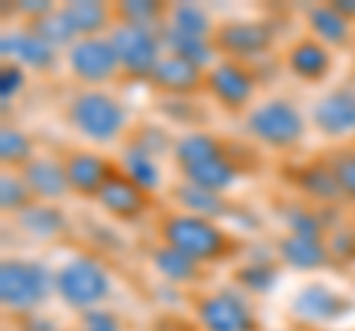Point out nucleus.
<instances>
[{
    "instance_id": "nucleus-1",
    "label": "nucleus",
    "mask_w": 355,
    "mask_h": 331,
    "mask_svg": "<svg viewBox=\"0 0 355 331\" xmlns=\"http://www.w3.org/2000/svg\"><path fill=\"white\" fill-rule=\"evenodd\" d=\"M160 240L166 246L178 249L181 255L193 258L196 263H214L237 251V240L228 234L225 228H219L214 219L190 216V213H166L160 219Z\"/></svg>"
},
{
    "instance_id": "nucleus-2",
    "label": "nucleus",
    "mask_w": 355,
    "mask_h": 331,
    "mask_svg": "<svg viewBox=\"0 0 355 331\" xmlns=\"http://www.w3.org/2000/svg\"><path fill=\"white\" fill-rule=\"evenodd\" d=\"M69 125L89 142L107 145V142H119L130 127L128 107L119 101L116 95L104 89H83L69 101Z\"/></svg>"
},
{
    "instance_id": "nucleus-3",
    "label": "nucleus",
    "mask_w": 355,
    "mask_h": 331,
    "mask_svg": "<svg viewBox=\"0 0 355 331\" xmlns=\"http://www.w3.org/2000/svg\"><path fill=\"white\" fill-rule=\"evenodd\" d=\"M243 130L261 142L263 148H272V151H291L296 148L299 142L305 139V130H308V121L302 116L291 98H266V101L254 104L246 118H243Z\"/></svg>"
},
{
    "instance_id": "nucleus-4",
    "label": "nucleus",
    "mask_w": 355,
    "mask_h": 331,
    "mask_svg": "<svg viewBox=\"0 0 355 331\" xmlns=\"http://www.w3.org/2000/svg\"><path fill=\"white\" fill-rule=\"evenodd\" d=\"M57 293V272H51L42 260L6 258L0 263V302L12 314H36Z\"/></svg>"
},
{
    "instance_id": "nucleus-5",
    "label": "nucleus",
    "mask_w": 355,
    "mask_h": 331,
    "mask_svg": "<svg viewBox=\"0 0 355 331\" xmlns=\"http://www.w3.org/2000/svg\"><path fill=\"white\" fill-rule=\"evenodd\" d=\"M110 293H113V278L101 260L80 255L57 269V296L74 311L83 314L101 307V302L110 299Z\"/></svg>"
},
{
    "instance_id": "nucleus-6",
    "label": "nucleus",
    "mask_w": 355,
    "mask_h": 331,
    "mask_svg": "<svg viewBox=\"0 0 355 331\" xmlns=\"http://www.w3.org/2000/svg\"><path fill=\"white\" fill-rule=\"evenodd\" d=\"M110 42L116 48L121 71L133 80H151L160 60L166 57L160 27H137V24H116L110 30Z\"/></svg>"
},
{
    "instance_id": "nucleus-7",
    "label": "nucleus",
    "mask_w": 355,
    "mask_h": 331,
    "mask_svg": "<svg viewBox=\"0 0 355 331\" xmlns=\"http://www.w3.org/2000/svg\"><path fill=\"white\" fill-rule=\"evenodd\" d=\"M275 45V30L270 21H258V18H234L219 24L214 33V48L222 53L225 60H234L249 65L254 60L266 57Z\"/></svg>"
},
{
    "instance_id": "nucleus-8",
    "label": "nucleus",
    "mask_w": 355,
    "mask_h": 331,
    "mask_svg": "<svg viewBox=\"0 0 355 331\" xmlns=\"http://www.w3.org/2000/svg\"><path fill=\"white\" fill-rule=\"evenodd\" d=\"M65 60H69V71H71L74 80L83 83V86H92V89L116 80L119 71H121L110 36L77 39L74 45L65 51Z\"/></svg>"
},
{
    "instance_id": "nucleus-9",
    "label": "nucleus",
    "mask_w": 355,
    "mask_h": 331,
    "mask_svg": "<svg viewBox=\"0 0 355 331\" xmlns=\"http://www.w3.org/2000/svg\"><path fill=\"white\" fill-rule=\"evenodd\" d=\"M205 89L222 109L243 113V109H249L254 92H258V77H254L252 65L222 60L210 71H205Z\"/></svg>"
},
{
    "instance_id": "nucleus-10",
    "label": "nucleus",
    "mask_w": 355,
    "mask_h": 331,
    "mask_svg": "<svg viewBox=\"0 0 355 331\" xmlns=\"http://www.w3.org/2000/svg\"><path fill=\"white\" fill-rule=\"evenodd\" d=\"M202 331H258V316L237 290H214L196 302Z\"/></svg>"
},
{
    "instance_id": "nucleus-11",
    "label": "nucleus",
    "mask_w": 355,
    "mask_h": 331,
    "mask_svg": "<svg viewBox=\"0 0 355 331\" xmlns=\"http://www.w3.org/2000/svg\"><path fill=\"white\" fill-rule=\"evenodd\" d=\"M311 125L326 139L355 136V86H338L311 107Z\"/></svg>"
},
{
    "instance_id": "nucleus-12",
    "label": "nucleus",
    "mask_w": 355,
    "mask_h": 331,
    "mask_svg": "<svg viewBox=\"0 0 355 331\" xmlns=\"http://www.w3.org/2000/svg\"><path fill=\"white\" fill-rule=\"evenodd\" d=\"M349 311H352L349 296L338 293L335 287H329V284H305L302 290L293 296V314H296V319L311 323V325L338 323V319L349 316Z\"/></svg>"
},
{
    "instance_id": "nucleus-13",
    "label": "nucleus",
    "mask_w": 355,
    "mask_h": 331,
    "mask_svg": "<svg viewBox=\"0 0 355 331\" xmlns=\"http://www.w3.org/2000/svg\"><path fill=\"white\" fill-rule=\"evenodd\" d=\"M101 204V211L110 213L113 219H121V222H137L148 213L151 207V193H146L142 186L133 184L128 175H121L119 169L113 172V178L104 184V190L95 198Z\"/></svg>"
},
{
    "instance_id": "nucleus-14",
    "label": "nucleus",
    "mask_w": 355,
    "mask_h": 331,
    "mask_svg": "<svg viewBox=\"0 0 355 331\" xmlns=\"http://www.w3.org/2000/svg\"><path fill=\"white\" fill-rule=\"evenodd\" d=\"M0 57H3V62H15L21 69H33V71H51L57 65V51L44 39H39L30 27L3 33L0 36Z\"/></svg>"
},
{
    "instance_id": "nucleus-15",
    "label": "nucleus",
    "mask_w": 355,
    "mask_h": 331,
    "mask_svg": "<svg viewBox=\"0 0 355 331\" xmlns=\"http://www.w3.org/2000/svg\"><path fill=\"white\" fill-rule=\"evenodd\" d=\"M62 166H65V178H69L71 193L83 198H98V193L104 190V184L116 172V166L95 151H69L62 157Z\"/></svg>"
},
{
    "instance_id": "nucleus-16",
    "label": "nucleus",
    "mask_w": 355,
    "mask_h": 331,
    "mask_svg": "<svg viewBox=\"0 0 355 331\" xmlns=\"http://www.w3.org/2000/svg\"><path fill=\"white\" fill-rule=\"evenodd\" d=\"M18 175L24 178V184H27V190L33 193V198L42 202V204H57V202H62V198L71 193L69 178H65L62 160L36 157L33 163H27Z\"/></svg>"
},
{
    "instance_id": "nucleus-17",
    "label": "nucleus",
    "mask_w": 355,
    "mask_h": 331,
    "mask_svg": "<svg viewBox=\"0 0 355 331\" xmlns=\"http://www.w3.org/2000/svg\"><path fill=\"white\" fill-rule=\"evenodd\" d=\"M284 69L302 83H320L331 71V51L314 36L296 39L284 53Z\"/></svg>"
},
{
    "instance_id": "nucleus-18",
    "label": "nucleus",
    "mask_w": 355,
    "mask_h": 331,
    "mask_svg": "<svg viewBox=\"0 0 355 331\" xmlns=\"http://www.w3.org/2000/svg\"><path fill=\"white\" fill-rule=\"evenodd\" d=\"M148 83L157 92L169 95V98H190L198 89H205V71L198 69V65L181 60V57L166 53V57L160 60V65H157V71L151 74Z\"/></svg>"
},
{
    "instance_id": "nucleus-19",
    "label": "nucleus",
    "mask_w": 355,
    "mask_h": 331,
    "mask_svg": "<svg viewBox=\"0 0 355 331\" xmlns=\"http://www.w3.org/2000/svg\"><path fill=\"white\" fill-rule=\"evenodd\" d=\"M275 255L284 267L296 272H314L331 263L326 237H308V234H284L275 242Z\"/></svg>"
},
{
    "instance_id": "nucleus-20",
    "label": "nucleus",
    "mask_w": 355,
    "mask_h": 331,
    "mask_svg": "<svg viewBox=\"0 0 355 331\" xmlns=\"http://www.w3.org/2000/svg\"><path fill=\"white\" fill-rule=\"evenodd\" d=\"M293 184L308 202H317L323 207L343 202V190H340L338 175H335V169H331L329 160H314V163L299 166L296 175H293Z\"/></svg>"
},
{
    "instance_id": "nucleus-21",
    "label": "nucleus",
    "mask_w": 355,
    "mask_h": 331,
    "mask_svg": "<svg viewBox=\"0 0 355 331\" xmlns=\"http://www.w3.org/2000/svg\"><path fill=\"white\" fill-rule=\"evenodd\" d=\"M60 9H62V15L69 18L77 39L104 36L107 27L110 30L116 27V9L101 3V0H71V3H65Z\"/></svg>"
},
{
    "instance_id": "nucleus-22",
    "label": "nucleus",
    "mask_w": 355,
    "mask_h": 331,
    "mask_svg": "<svg viewBox=\"0 0 355 331\" xmlns=\"http://www.w3.org/2000/svg\"><path fill=\"white\" fill-rule=\"evenodd\" d=\"M240 175H243V166L237 160H231L228 154H222V157L193 166V169H181V181H190L196 186H202V190L225 195L240 181Z\"/></svg>"
},
{
    "instance_id": "nucleus-23",
    "label": "nucleus",
    "mask_w": 355,
    "mask_h": 331,
    "mask_svg": "<svg viewBox=\"0 0 355 331\" xmlns=\"http://www.w3.org/2000/svg\"><path fill=\"white\" fill-rule=\"evenodd\" d=\"M172 202L178 204V211L181 213H190V216H202V219H216L225 216L231 211L228 198L222 193H210V190H202V186H196L190 181H181L175 184L172 190Z\"/></svg>"
},
{
    "instance_id": "nucleus-24",
    "label": "nucleus",
    "mask_w": 355,
    "mask_h": 331,
    "mask_svg": "<svg viewBox=\"0 0 355 331\" xmlns=\"http://www.w3.org/2000/svg\"><path fill=\"white\" fill-rule=\"evenodd\" d=\"M311 36L323 42L326 48H347L352 42V21L343 18L331 3H320L308 9Z\"/></svg>"
},
{
    "instance_id": "nucleus-25",
    "label": "nucleus",
    "mask_w": 355,
    "mask_h": 331,
    "mask_svg": "<svg viewBox=\"0 0 355 331\" xmlns=\"http://www.w3.org/2000/svg\"><path fill=\"white\" fill-rule=\"evenodd\" d=\"M160 42H163V51L172 53V57H181L187 62L198 65L202 71L214 69V60H216V48H214V39H196V36H184V33L172 30L169 24H160Z\"/></svg>"
},
{
    "instance_id": "nucleus-26",
    "label": "nucleus",
    "mask_w": 355,
    "mask_h": 331,
    "mask_svg": "<svg viewBox=\"0 0 355 331\" xmlns=\"http://www.w3.org/2000/svg\"><path fill=\"white\" fill-rule=\"evenodd\" d=\"M15 225L24 231L27 237L33 240H57L62 231H65V213L60 211L57 204H42V202H33L27 211H21L15 216Z\"/></svg>"
},
{
    "instance_id": "nucleus-27",
    "label": "nucleus",
    "mask_w": 355,
    "mask_h": 331,
    "mask_svg": "<svg viewBox=\"0 0 355 331\" xmlns=\"http://www.w3.org/2000/svg\"><path fill=\"white\" fill-rule=\"evenodd\" d=\"M222 154H228L225 145H222V142L214 134H205V130L184 134L172 145V157L178 163V169H193V166H202L207 160H216V157H222Z\"/></svg>"
},
{
    "instance_id": "nucleus-28",
    "label": "nucleus",
    "mask_w": 355,
    "mask_h": 331,
    "mask_svg": "<svg viewBox=\"0 0 355 331\" xmlns=\"http://www.w3.org/2000/svg\"><path fill=\"white\" fill-rule=\"evenodd\" d=\"M119 172L128 175V178L137 186H142L146 193L160 190V184H163L157 157L148 154V151H142V148H137V145H130V142L119 154Z\"/></svg>"
},
{
    "instance_id": "nucleus-29",
    "label": "nucleus",
    "mask_w": 355,
    "mask_h": 331,
    "mask_svg": "<svg viewBox=\"0 0 355 331\" xmlns=\"http://www.w3.org/2000/svg\"><path fill=\"white\" fill-rule=\"evenodd\" d=\"M151 267L157 269L160 275L169 284H196L198 278H202V263H196L193 258L181 255L178 249L166 246V242H160V246L151 249Z\"/></svg>"
},
{
    "instance_id": "nucleus-30",
    "label": "nucleus",
    "mask_w": 355,
    "mask_h": 331,
    "mask_svg": "<svg viewBox=\"0 0 355 331\" xmlns=\"http://www.w3.org/2000/svg\"><path fill=\"white\" fill-rule=\"evenodd\" d=\"M163 24H169L172 30L184 33V36H196V39H214V33H216L207 9L198 3H172Z\"/></svg>"
},
{
    "instance_id": "nucleus-31",
    "label": "nucleus",
    "mask_w": 355,
    "mask_h": 331,
    "mask_svg": "<svg viewBox=\"0 0 355 331\" xmlns=\"http://www.w3.org/2000/svg\"><path fill=\"white\" fill-rule=\"evenodd\" d=\"M116 9V24H137V27H160L166 21L169 6L154 3V0H121Z\"/></svg>"
},
{
    "instance_id": "nucleus-32",
    "label": "nucleus",
    "mask_w": 355,
    "mask_h": 331,
    "mask_svg": "<svg viewBox=\"0 0 355 331\" xmlns=\"http://www.w3.org/2000/svg\"><path fill=\"white\" fill-rule=\"evenodd\" d=\"M234 281L246 293H258V296L272 293L275 284H279V267L272 260H249L243 267H237Z\"/></svg>"
},
{
    "instance_id": "nucleus-33",
    "label": "nucleus",
    "mask_w": 355,
    "mask_h": 331,
    "mask_svg": "<svg viewBox=\"0 0 355 331\" xmlns=\"http://www.w3.org/2000/svg\"><path fill=\"white\" fill-rule=\"evenodd\" d=\"M33 33H36L39 39H44L48 45L53 48V51H60V48H65L69 51L74 42H77V33L71 30V24H69V18L62 15V9H53V12H48L44 18H39V21H33V24H27Z\"/></svg>"
},
{
    "instance_id": "nucleus-34",
    "label": "nucleus",
    "mask_w": 355,
    "mask_h": 331,
    "mask_svg": "<svg viewBox=\"0 0 355 331\" xmlns=\"http://www.w3.org/2000/svg\"><path fill=\"white\" fill-rule=\"evenodd\" d=\"M0 160H3V166H12V169H24L27 163L36 160L33 139L24 130L3 125V130H0Z\"/></svg>"
},
{
    "instance_id": "nucleus-35",
    "label": "nucleus",
    "mask_w": 355,
    "mask_h": 331,
    "mask_svg": "<svg viewBox=\"0 0 355 331\" xmlns=\"http://www.w3.org/2000/svg\"><path fill=\"white\" fill-rule=\"evenodd\" d=\"M36 202L33 193L27 190V184L21 175H12V172H3V178H0V207H3L6 213H21L27 211V207Z\"/></svg>"
},
{
    "instance_id": "nucleus-36",
    "label": "nucleus",
    "mask_w": 355,
    "mask_h": 331,
    "mask_svg": "<svg viewBox=\"0 0 355 331\" xmlns=\"http://www.w3.org/2000/svg\"><path fill=\"white\" fill-rule=\"evenodd\" d=\"M287 234H308V237H326V225L320 219V211H308V207H287L284 211Z\"/></svg>"
},
{
    "instance_id": "nucleus-37",
    "label": "nucleus",
    "mask_w": 355,
    "mask_h": 331,
    "mask_svg": "<svg viewBox=\"0 0 355 331\" xmlns=\"http://www.w3.org/2000/svg\"><path fill=\"white\" fill-rule=\"evenodd\" d=\"M331 169L338 175V184L343 190V198L355 204V148H340L331 154Z\"/></svg>"
},
{
    "instance_id": "nucleus-38",
    "label": "nucleus",
    "mask_w": 355,
    "mask_h": 331,
    "mask_svg": "<svg viewBox=\"0 0 355 331\" xmlns=\"http://www.w3.org/2000/svg\"><path fill=\"white\" fill-rule=\"evenodd\" d=\"M130 145H137L142 151L154 154V157H160L163 151H169V136H166V130L157 127V125H139L137 130L130 134Z\"/></svg>"
},
{
    "instance_id": "nucleus-39",
    "label": "nucleus",
    "mask_w": 355,
    "mask_h": 331,
    "mask_svg": "<svg viewBox=\"0 0 355 331\" xmlns=\"http://www.w3.org/2000/svg\"><path fill=\"white\" fill-rule=\"evenodd\" d=\"M24 83H27L24 69L15 62H3V69H0V104L9 107V101L18 98V92L24 89Z\"/></svg>"
},
{
    "instance_id": "nucleus-40",
    "label": "nucleus",
    "mask_w": 355,
    "mask_h": 331,
    "mask_svg": "<svg viewBox=\"0 0 355 331\" xmlns=\"http://www.w3.org/2000/svg\"><path fill=\"white\" fill-rule=\"evenodd\" d=\"M77 331H121V323L113 311H107V307H92V311L80 314Z\"/></svg>"
},
{
    "instance_id": "nucleus-41",
    "label": "nucleus",
    "mask_w": 355,
    "mask_h": 331,
    "mask_svg": "<svg viewBox=\"0 0 355 331\" xmlns=\"http://www.w3.org/2000/svg\"><path fill=\"white\" fill-rule=\"evenodd\" d=\"M326 246L331 260H355V231H331V234H326Z\"/></svg>"
},
{
    "instance_id": "nucleus-42",
    "label": "nucleus",
    "mask_w": 355,
    "mask_h": 331,
    "mask_svg": "<svg viewBox=\"0 0 355 331\" xmlns=\"http://www.w3.org/2000/svg\"><path fill=\"white\" fill-rule=\"evenodd\" d=\"M18 15H24L27 18V24H33V21H39V18H44L48 12H53V3H48V0H18V3L12 6Z\"/></svg>"
},
{
    "instance_id": "nucleus-43",
    "label": "nucleus",
    "mask_w": 355,
    "mask_h": 331,
    "mask_svg": "<svg viewBox=\"0 0 355 331\" xmlns=\"http://www.w3.org/2000/svg\"><path fill=\"white\" fill-rule=\"evenodd\" d=\"M331 6H335L343 18L355 21V0H331Z\"/></svg>"
}]
</instances>
